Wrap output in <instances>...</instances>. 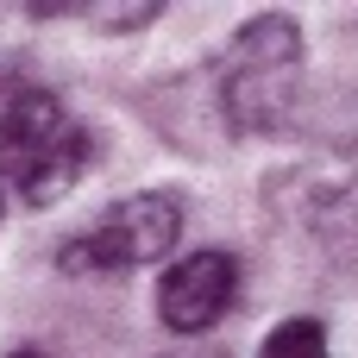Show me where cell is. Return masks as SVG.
Wrapping results in <instances>:
<instances>
[{"label": "cell", "instance_id": "cell-1", "mask_svg": "<svg viewBox=\"0 0 358 358\" xmlns=\"http://www.w3.org/2000/svg\"><path fill=\"white\" fill-rule=\"evenodd\" d=\"M208 101H214V120L227 138H264V132H283L302 107V25L296 13L271 6V13H252L220 63L208 69Z\"/></svg>", "mask_w": 358, "mask_h": 358}, {"label": "cell", "instance_id": "cell-2", "mask_svg": "<svg viewBox=\"0 0 358 358\" xmlns=\"http://www.w3.org/2000/svg\"><path fill=\"white\" fill-rule=\"evenodd\" d=\"M94 164L88 126L50 94V88H19L0 107V189L19 195L25 208L63 201Z\"/></svg>", "mask_w": 358, "mask_h": 358}, {"label": "cell", "instance_id": "cell-3", "mask_svg": "<svg viewBox=\"0 0 358 358\" xmlns=\"http://www.w3.org/2000/svg\"><path fill=\"white\" fill-rule=\"evenodd\" d=\"M176 239H182V201L170 189H138V195L101 208L82 233H69L57 264L76 277H126L138 264L170 258Z\"/></svg>", "mask_w": 358, "mask_h": 358}, {"label": "cell", "instance_id": "cell-4", "mask_svg": "<svg viewBox=\"0 0 358 358\" xmlns=\"http://www.w3.org/2000/svg\"><path fill=\"white\" fill-rule=\"evenodd\" d=\"M264 195L327 258L358 264V151H321L308 164H289L277 182H264Z\"/></svg>", "mask_w": 358, "mask_h": 358}, {"label": "cell", "instance_id": "cell-5", "mask_svg": "<svg viewBox=\"0 0 358 358\" xmlns=\"http://www.w3.org/2000/svg\"><path fill=\"white\" fill-rule=\"evenodd\" d=\"M239 296V258L233 252H182L157 283V321L170 334H208Z\"/></svg>", "mask_w": 358, "mask_h": 358}, {"label": "cell", "instance_id": "cell-6", "mask_svg": "<svg viewBox=\"0 0 358 358\" xmlns=\"http://www.w3.org/2000/svg\"><path fill=\"white\" fill-rule=\"evenodd\" d=\"M258 358H327V327L308 321V315H296V321L271 327V340H264Z\"/></svg>", "mask_w": 358, "mask_h": 358}, {"label": "cell", "instance_id": "cell-7", "mask_svg": "<svg viewBox=\"0 0 358 358\" xmlns=\"http://www.w3.org/2000/svg\"><path fill=\"white\" fill-rule=\"evenodd\" d=\"M176 358H227V352H176Z\"/></svg>", "mask_w": 358, "mask_h": 358}, {"label": "cell", "instance_id": "cell-8", "mask_svg": "<svg viewBox=\"0 0 358 358\" xmlns=\"http://www.w3.org/2000/svg\"><path fill=\"white\" fill-rule=\"evenodd\" d=\"M6 358H44V352H6Z\"/></svg>", "mask_w": 358, "mask_h": 358}]
</instances>
